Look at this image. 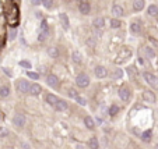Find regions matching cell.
<instances>
[{
  "instance_id": "d6986e66",
  "label": "cell",
  "mask_w": 158,
  "mask_h": 149,
  "mask_svg": "<svg viewBox=\"0 0 158 149\" xmlns=\"http://www.w3.org/2000/svg\"><path fill=\"white\" fill-rule=\"evenodd\" d=\"M10 95V88L9 86H0V98H7Z\"/></svg>"
},
{
  "instance_id": "44dd1931",
  "label": "cell",
  "mask_w": 158,
  "mask_h": 149,
  "mask_svg": "<svg viewBox=\"0 0 158 149\" xmlns=\"http://www.w3.org/2000/svg\"><path fill=\"white\" fill-rule=\"evenodd\" d=\"M48 53H49V56H51V57L56 59V57L59 56V50H57V47H55V46H51V47L48 49Z\"/></svg>"
},
{
  "instance_id": "7402d4cb",
  "label": "cell",
  "mask_w": 158,
  "mask_h": 149,
  "mask_svg": "<svg viewBox=\"0 0 158 149\" xmlns=\"http://www.w3.org/2000/svg\"><path fill=\"white\" fill-rule=\"evenodd\" d=\"M71 57H73V61L77 63V64H80L81 61H83V56H81V53H79V52H73Z\"/></svg>"
},
{
  "instance_id": "e575fe53",
  "label": "cell",
  "mask_w": 158,
  "mask_h": 149,
  "mask_svg": "<svg viewBox=\"0 0 158 149\" xmlns=\"http://www.w3.org/2000/svg\"><path fill=\"white\" fill-rule=\"evenodd\" d=\"M148 41L151 42V43H153V45H154V46H155V47H157V49H158V41H157V39H154L153 36H150V38H148Z\"/></svg>"
},
{
  "instance_id": "4dcf8cb0",
  "label": "cell",
  "mask_w": 158,
  "mask_h": 149,
  "mask_svg": "<svg viewBox=\"0 0 158 149\" xmlns=\"http://www.w3.org/2000/svg\"><path fill=\"white\" fill-rule=\"evenodd\" d=\"M28 77L31 78V80L38 81V80H39V74H38V72H34V71H28Z\"/></svg>"
},
{
  "instance_id": "ba28073f",
  "label": "cell",
  "mask_w": 158,
  "mask_h": 149,
  "mask_svg": "<svg viewBox=\"0 0 158 149\" xmlns=\"http://www.w3.org/2000/svg\"><path fill=\"white\" fill-rule=\"evenodd\" d=\"M143 99H144L147 103H155L157 98H155V93H154L153 91H144V92H143Z\"/></svg>"
},
{
  "instance_id": "ffe728a7",
  "label": "cell",
  "mask_w": 158,
  "mask_h": 149,
  "mask_svg": "<svg viewBox=\"0 0 158 149\" xmlns=\"http://www.w3.org/2000/svg\"><path fill=\"white\" fill-rule=\"evenodd\" d=\"M57 100H59V99H57L55 95H52V93H48V95H46V103L52 104V106H55Z\"/></svg>"
},
{
  "instance_id": "60d3db41",
  "label": "cell",
  "mask_w": 158,
  "mask_h": 149,
  "mask_svg": "<svg viewBox=\"0 0 158 149\" xmlns=\"http://www.w3.org/2000/svg\"><path fill=\"white\" fill-rule=\"evenodd\" d=\"M157 148H158V144H157Z\"/></svg>"
},
{
  "instance_id": "9a60e30c",
  "label": "cell",
  "mask_w": 158,
  "mask_h": 149,
  "mask_svg": "<svg viewBox=\"0 0 158 149\" xmlns=\"http://www.w3.org/2000/svg\"><path fill=\"white\" fill-rule=\"evenodd\" d=\"M144 6H146L144 0H134L133 1V10L134 11H141V10L144 9Z\"/></svg>"
},
{
  "instance_id": "484cf974",
  "label": "cell",
  "mask_w": 158,
  "mask_h": 149,
  "mask_svg": "<svg viewBox=\"0 0 158 149\" xmlns=\"http://www.w3.org/2000/svg\"><path fill=\"white\" fill-rule=\"evenodd\" d=\"M122 25V23H121V20H119V18H112L111 20V27L112 28H115V29H116V28H119Z\"/></svg>"
},
{
  "instance_id": "4316f807",
  "label": "cell",
  "mask_w": 158,
  "mask_h": 149,
  "mask_svg": "<svg viewBox=\"0 0 158 149\" xmlns=\"http://www.w3.org/2000/svg\"><path fill=\"white\" fill-rule=\"evenodd\" d=\"M123 77V70H115L112 72V78L113 80H119V78Z\"/></svg>"
},
{
  "instance_id": "52a82bcc",
  "label": "cell",
  "mask_w": 158,
  "mask_h": 149,
  "mask_svg": "<svg viewBox=\"0 0 158 149\" xmlns=\"http://www.w3.org/2000/svg\"><path fill=\"white\" fill-rule=\"evenodd\" d=\"M13 123L15 127L21 128V127H24V124H25V116H24L23 113H17L13 118Z\"/></svg>"
},
{
  "instance_id": "d4e9b609",
  "label": "cell",
  "mask_w": 158,
  "mask_h": 149,
  "mask_svg": "<svg viewBox=\"0 0 158 149\" xmlns=\"http://www.w3.org/2000/svg\"><path fill=\"white\" fill-rule=\"evenodd\" d=\"M144 52H146V54L148 56L150 59H154V57H155V52H154V50L150 47V46H146V47H144Z\"/></svg>"
},
{
  "instance_id": "d590c367",
  "label": "cell",
  "mask_w": 158,
  "mask_h": 149,
  "mask_svg": "<svg viewBox=\"0 0 158 149\" xmlns=\"http://www.w3.org/2000/svg\"><path fill=\"white\" fill-rule=\"evenodd\" d=\"M41 31H48V24H46V21H42V24H41Z\"/></svg>"
},
{
  "instance_id": "5bb4252c",
  "label": "cell",
  "mask_w": 158,
  "mask_h": 149,
  "mask_svg": "<svg viewBox=\"0 0 158 149\" xmlns=\"http://www.w3.org/2000/svg\"><path fill=\"white\" fill-rule=\"evenodd\" d=\"M93 25L95 27V29H102L104 25H105V20H104L102 17H97L95 20H94Z\"/></svg>"
},
{
  "instance_id": "9c48e42d",
  "label": "cell",
  "mask_w": 158,
  "mask_h": 149,
  "mask_svg": "<svg viewBox=\"0 0 158 149\" xmlns=\"http://www.w3.org/2000/svg\"><path fill=\"white\" fill-rule=\"evenodd\" d=\"M95 75H97V78H105L108 75V70L104 66H97L95 67Z\"/></svg>"
},
{
  "instance_id": "74e56055",
  "label": "cell",
  "mask_w": 158,
  "mask_h": 149,
  "mask_svg": "<svg viewBox=\"0 0 158 149\" xmlns=\"http://www.w3.org/2000/svg\"><path fill=\"white\" fill-rule=\"evenodd\" d=\"M31 3L35 4V6H38V4H41V0H31Z\"/></svg>"
},
{
  "instance_id": "cb8c5ba5",
  "label": "cell",
  "mask_w": 158,
  "mask_h": 149,
  "mask_svg": "<svg viewBox=\"0 0 158 149\" xmlns=\"http://www.w3.org/2000/svg\"><path fill=\"white\" fill-rule=\"evenodd\" d=\"M151 135H153V131H151V130H147V131H144L141 134V140L144 141V142H148V141L151 140Z\"/></svg>"
},
{
  "instance_id": "e0dca14e",
  "label": "cell",
  "mask_w": 158,
  "mask_h": 149,
  "mask_svg": "<svg viewBox=\"0 0 158 149\" xmlns=\"http://www.w3.org/2000/svg\"><path fill=\"white\" fill-rule=\"evenodd\" d=\"M84 124H85V127L90 128V130H94V128H95V123H94L93 117H90V116L84 117Z\"/></svg>"
},
{
  "instance_id": "836d02e7",
  "label": "cell",
  "mask_w": 158,
  "mask_h": 149,
  "mask_svg": "<svg viewBox=\"0 0 158 149\" xmlns=\"http://www.w3.org/2000/svg\"><path fill=\"white\" fill-rule=\"evenodd\" d=\"M20 66L25 68H31V63L29 61H20Z\"/></svg>"
},
{
  "instance_id": "1f68e13d",
  "label": "cell",
  "mask_w": 158,
  "mask_h": 149,
  "mask_svg": "<svg viewBox=\"0 0 158 149\" xmlns=\"http://www.w3.org/2000/svg\"><path fill=\"white\" fill-rule=\"evenodd\" d=\"M69 96L70 98H77V96H79V92H77V91L74 89V88H71V89H69Z\"/></svg>"
},
{
  "instance_id": "8fae6325",
  "label": "cell",
  "mask_w": 158,
  "mask_h": 149,
  "mask_svg": "<svg viewBox=\"0 0 158 149\" xmlns=\"http://www.w3.org/2000/svg\"><path fill=\"white\" fill-rule=\"evenodd\" d=\"M59 20H60L62 27L65 28V29H69V27H70V21H69V17H67V14L60 13V14H59Z\"/></svg>"
},
{
  "instance_id": "d6a6232c",
  "label": "cell",
  "mask_w": 158,
  "mask_h": 149,
  "mask_svg": "<svg viewBox=\"0 0 158 149\" xmlns=\"http://www.w3.org/2000/svg\"><path fill=\"white\" fill-rule=\"evenodd\" d=\"M76 100H77V103H80L81 106H85V104H87V100L84 99V98H81V96H77Z\"/></svg>"
},
{
  "instance_id": "f1b7e54d",
  "label": "cell",
  "mask_w": 158,
  "mask_h": 149,
  "mask_svg": "<svg viewBox=\"0 0 158 149\" xmlns=\"http://www.w3.org/2000/svg\"><path fill=\"white\" fill-rule=\"evenodd\" d=\"M118 113H119V107H118L116 104H112L111 109H109V114L111 116H116Z\"/></svg>"
},
{
  "instance_id": "83f0119b",
  "label": "cell",
  "mask_w": 158,
  "mask_h": 149,
  "mask_svg": "<svg viewBox=\"0 0 158 149\" xmlns=\"http://www.w3.org/2000/svg\"><path fill=\"white\" fill-rule=\"evenodd\" d=\"M130 31L133 32V34H139L140 32V24L139 23H133L130 25Z\"/></svg>"
},
{
  "instance_id": "8992f818",
  "label": "cell",
  "mask_w": 158,
  "mask_h": 149,
  "mask_svg": "<svg viewBox=\"0 0 158 149\" xmlns=\"http://www.w3.org/2000/svg\"><path fill=\"white\" fill-rule=\"evenodd\" d=\"M144 80L148 82L151 86H154V88H158V78L155 77L154 74H151V72H144Z\"/></svg>"
},
{
  "instance_id": "277c9868",
  "label": "cell",
  "mask_w": 158,
  "mask_h": 149,
  "mask_svg": "<svg viewBox=\"0 0 158 149\" xmlns=\"http://www.w3.org/2000/svg\"><path fill=\"white\" fill-rule=\"evenodd\" d=\"M17 89H18V92H21V93H25V92H29L31 85H29V82L25 81V80H20V81L17 82Z\"/></svg>"
},
{
  "instance_id": "603a6c76",
  "label": "cell",
  "mask_w": 158,
  "mask_h": 149,
  "mask_svg": "<svg viewBox=\"0 0 158 149\" xmlns=\"http://www.w3.org/2000/svg\"><path fill=\"white\" fill-rule=\"evenodd\" d=\"M147 13H148V15H151V17H155L158 14V7L155 4H151L148 7V10H147Z\"/></svg>"
},
{
  "instance_id": "5b68a950",
  "label": "cell",
  "mask_w": 158,
  "mask_h": 149,
  "mask_svg": "<svg viewBox=\"0 0 158 149\" xmlns=\"http://www.w3.org/2000/svg\"><path fill=\"white\" fill-rule=\"evenodd\" d=\"M79 10H80V13L84 14V15L90 14V11H91V4H90L88 0H83V1H80Z\"/></svg>"
},
{
  "instance_id": "6da1fadb",
  "label": "cell",
  "mask_w": 158,
  "mask_h": 149,
  "mask_svg": "<svg viewBox=\"0 0 158 149\" xmlns=\"http://www.w3.org/2000/svg\"><path fill=\"white\" fill-rule=\"evenodd\" d=\"M20 11H18V7L17 6H11V9L7 11V23H9L10 27L15 28L18 25V20H20Z\"/></svg>"
},
{
  "instance_id": "3957f363",
  "label": "cell",
  "mask_w": 158,
  "mask_h": 149,
  "mask_svg": "<svg viewBox=\"0 0 158 149\" xmlns=\"http://www.w3.org/2000/svg\"><path fill=\"white\" fill-rule=\"evenodd\" d=\"M118 93H119V98H121L123 102H129L130 100V89L129 88H126V86H121L119 88V91H118Z\"/></svg>"
},
{
  "instance_id": "ac0fdd59",
  "label": "cell",
  "mask_w": 158,
  "mask_h": 149,
  "mask_svg": "<svg viewBox=\"0 0 158 149\" xmlns=\"http://www.w3.org/2000/svg\"><path fill=\"white\" fill-rule=\"evenodd\" d=\"M88 146L91 149H98V148H99V142H98V138H97V137H91V138H90Z\"/></svg>"
},
{
  "instance_id": "ab89813d",
  "label": "cell",
  "mask_w": 158,
  "mask_h": 149,
  "mask_svg": "<svg viewBox=\"0 0 158 149\" xmlns=\"http://www.w3.org/2000/svg\"><path fill=\"white\" fill-rule=\"evenodd\" d=\"M77 1H79V3H80V1H83V0H77Z\"/></svg>"
},
{
  "instance_id": "30bf717a",
  "label": "cell",
  "mask_w": 158,
  "mask_h": 149,
  "mask_svg": "<svg viewBox=\"0 0 158 149\" xmlns=\"http://www.w3.org/2000/svg\"><path fill=\"white\" fill-rule=\"evenodd\" d=\"M46 82H48V85L52 86V88H56V86L59 85V80H57V77H56L55 74H49L46 77Z\"/></svg>"
},
{
  "instance_id": "8d00e7d4",
  "label": "cell",
  "mask_w": 158,
  "mask_h": 149,
  "mask_svg": "<svg viewBox=\"0 0 158 149\" xmlns=\"http://www.w3.org/2000/svg\"><path fill=\"white\" fill-rule=\"evenodd\" d=\"M9 134V131L7 130H0V137H6Z\"/></svg>"
},
{
  "instance_id": "2e32d148",
  "label": "cell",
  "mask_w": 158,
  "mask_h": 149,
  "mask_svg": "<svg viewBox=\"0 0 158 149\" xmlns=\"http://www.w3.org/2000/svg\"><path fill=\"white\" fill-rule=\"evenodd\" d=\"M42 92V86L39 85V84H37V82H35V84H32V85H31V89H29V93H32V95H39V93H41Z\"/></svg>"
},
{
  "instance_id": "7c38bea8",
  "label": "cell",
  "mask_w": 158,
  "mask_h": 149,
  "mask_svg": "<svg viewBox=\"0 0 158 149\" xmlns=\"http://www.w3.org/2000/svg\"><path fill=\"white\" fill-rule=\"evenodd\" d=\"M111 11H112V14H113L116 18L123 17V7H121L119 4H113V6H112Z\"/></svg>"
},
{
  "instance_id": "4fadbf2b",
  "label": "cell",
  "mask_w": 158,
  "mask_h": 149,
  "mask_svg": "<svg viewBox=\"0 0 158 149\" xmlns=\"http://www.w3.org/2000/svg\"><path fill=\"white\" fill-rule=\"evenodd\" d=\"M67 107H69V103L66 100H57L55 104V109L57 112H65V110H67Z\"/></svg>"
},
{
  "instance_id": "f35d334b",
  "label": "cell",
  "mask_w": 158,
  "mask_h": 149,
  "mask_svg": "<svg viewBox=\"0 0 158 149\" xmlns=\"http://www.w3.org/2000/svg\"><path fill=\"white\" fill-rule=\"evenodd\" d=\"M77 149H84V146H83V145H79V146H77Z\"/></svg>"
},
{
  "instance_id": "7a4b0ae2",
  "label": "cell",
  "mask_w": 158,
  "mask_h": 149,
  "mask_svg": "<svg viewBox=\"0 0 158 149\" xmlns=\"http://www.w3.org/2000/svg\"><path fill=\"white\" fill-rule=\"evenodd\" d=\"M76 84H77L80 88H87V86L90 85V77L87 74L81 72V74H79L77 78H76Z\"/></svg>"
},
{
  "instance_id": "f546056e",
  "label": "cell",
  "mask_w": 158,
  "mask_h": 149,
  "mask_svg": "<svg viewBox=\"0 0 158 149\" xmlns=\"http://www.w3.org/2000/svg\"><path fill=\"white\" fill-rule=\"evenodd\" d=\"M41 3L45 6L46 9H52V6H53V0H41Z\"/></svg>"
}]
</instances>
